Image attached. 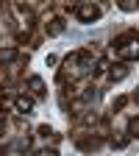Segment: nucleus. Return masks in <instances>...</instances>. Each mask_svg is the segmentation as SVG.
I'll use <instances>...</instances> for the list:
<instances>
[{"label":"nucleus","mask_w":139,"mask_h":156,"mask_svg":"<svg viewBox=\"0 0 139 156\" xmlns=\"http://www.w3.org/2000/svg\"><path fill=\"white\" fill-rule=\"evenodd\" d=\"M75 14H78L81 23H95V20L100 17V6H95V3H81V6L75 9Z\"/></svg>","instance_id":"2"},{"label":"nucleus","mask_w":139,"mask_h":156,"mask_svg":"<svg viewBox=\"0 0 139 156\" xmlns=\"http://www.w3.org/2000/svg\"><path fill=\"white\" fill-rule=\"evenodd\" d=\"M125 103H128V98H125V95L114 98V103H111V112H120V109H125Z\"/></svg>","instance_id":"10"},{"label":"nucleus","mask_w":139,"mask_h":156,"mask_svg":"<svg viewBox=\"0 0 139 156\" xmlns=\"http://www.w3.org/2000/svg\"><path fill=\"white\" fill-rule=\"evenodd\" d=\"M128 136H139V114L128 120Z\"/></svg>","instance_id":"9"},{"label":"nucleus","mask_w":139,"mask_h":156,"mask_svg":"<svg viewBox=\"0 0 139 156\" xmlns=\"http://www.w3.org/2000/svg\"><path fill=\"white\" fill-rule=\"evenodd\" d=\"M114 50L117 56L123 58V62H134V58H139V36L136 31H125L114 39Z\"/></svg>","instance_id":"1"},{"label":"nucleus","mask_w":139,"mask_h":156,"mask_svg":"<svg viewBox=\"0 0 139 156\" xmlns=\"http://www.w3.org/2000/svg\"><path fill=\"white\" fill-rule=\"evenodd\" d=\"M72 112H84V106H86V101H84V98H72Z\"/></svg>","instance_id":"13"},{"label":"nucleus","mask_w":139,"mask_h":156,"mask_svg":"<svg viewBox=\"0 0 139 156\" xmlns=\"http://www.w3.org/2000/svg\"><path fill=\"white\" fill-rule=\"evenodd\" d=\"M28 145H31V140H28V136H23V140L17 142V151H28Z\"/></svg>","instance_id":"15"},{"label":"nucleus","mask_w":139,"mask_h":156,"mask_svg":"<svg viewBox=\"0 0 139 156\" xmlns=\"http://www.w3.org/2000/svg\"><path fill=\"white\" fill-rule=\"evenodd\" d=\"M0 156H3V148H0Z\"/></svg>","instance_id":"20"},{"label":"nucleus","mask_w":139,"mask_h":156,"mask_svg":"<svg viewBox=\"0 0 139 156\" xmlns=\"http://www.w3.org/2000/svg\"><path fill=\"white\" fill-rule=\"evenodd\" d=\"M3 134H6V123H3V120H0V136H3Z\"/></svg>","instance_id":"18"},{"label":"nucleus","mask_w":139,"mask_h":156,"mask_svg":"<svg viewBox=\"0 0 139 156\" xmlns=\"http://www.w3.org/2000/svg\"><path fill=\"white\" fill-rule=\"evenodd\" d=\"M64 34V20L61 17H53L47 23V36H61Z\"/></svg>","instance_id":"5"},{"label":"nucleus","mask_w":139,"mask_h":156,"mask_svg":"<svg viewBox=\"0 0 139 156\" xmlns=\"http://www.w3.org/2000/svg\"><path fill=\"white\" fill-rule=\"evenodd\" d=\"M25 87H28V92L33 95V98H45L47 95V89H45V81L39 75H31L28 81H25Z\"/></svg>","instance_id":"3"},{"label":"nucleus","mask_w":139,"mask_h":156,"mask_svg":"<svg viewBox=\"0 0 139 156\" xmlns=\"http://www.w3.org/2000/svg\"><path fill=\"white\" fill-rule=\"evenodd\" d=\"M17 56H19L17 48H0V62H14Z\"/></svg>","instance_id":"7"},{"label":"nucleus","mask_w":139,"mask_h":156,"mask_svg":"<svg viewBox=\"0 0 139 156\" xmlns=\"http://www.w3.org/2000/svg\"><path fill=\"white\" fill-rule=\"evenodd\" d=\"M120 9H123V11H136V9H139V3H136V0H123Z\"/></svg>","instance_id":"12"},{"label":"nucleus","mask_w":139,"mask_h":156,"mask_svg":"<svg viewBox=\"0 0 139 156\" xmlns=\"http://www.w3.org/2000/svg\"><path fill=\"white\" fill-rule=\"evenodd\" d=\"M134 101H136V103H139V89H136V95H134Z\"/></svg>","instance_id":"19"},{"label":"nucleus","mask_w":139,"mask_h":156,"mask_svg":"<svg viewBox=\"0 0 139 156\" xmlns=\"http://www.w3.org/2000/svg\"><path fill=\"white\" fill-rule=\"evenodd\" d=\"M33 156H58V151L56 148H45V151H36Z\"/></svg>","instance_id":"14"},{"label":"nucleus","mask_w":139,"mask_h":156,"mask_svg":"<svg viewBox=\"0 0 139 156\" xmlns=\"http://www.w3.org/2000/svg\"><path fill=\"white\" fill-rule=\"evenodd\" d=\"M14 106H17V112L28 114V112L33 109V98H31V95H17V98H14Z\"/></svg>","instance_id":"4"},{"label":"nucleus","mask_w":139,"mask_h":156,"mask_svg":"<svg viewBox=\"0 0 139 156\" xmlns=\"http://www.w3.org/2000/svg\"><path fill=\"white\" fill-rule=\"evenodd\" d=\"M78 148H84V151H95V148H100V140H78Z\"/></svg>","instance_id":"8"},{"label":"nucleus","mask_w":139,"mask_h":156,"mask_svg":"<svg viewBox=\"0 0 139 156\" xmlns=\"http://www.w3.org/2000/svg\"><path fill=\"white\" fill-rule=\"evenodd\" d=\"M111 145H114V148H125V145H128V134H117L114 140H111Z\"/></svg>","instance_id":"11"},{"label":"nucleus","mask_w":139,"mask_h":156,"mask_svg":"<svg viewBox=\"0 0 139 156\" xmlns=\"http://www.w3.org/2000/svg\"><path fill=\"white\" fill-rule=\"evenodd\" d=\"M109 78H111V81H123V78H128V64L125 62L123 64H114L111 73H109Z\"/></svg>","instance_id":"6"},{"label":"nucleus","mask_w":139,"mask_h":156,"mask_svg":"<svg viewBox=\"0 0 139 156\" xmlns=\"http://www.w3.org/2000/svg\"><path fill=\"white\" fill-rule=\"evenodd\" d=\"M11 106V101H9V98H0V112H6Z\"/></svg>","instance_id":"17"},{"label":"nucleus","mask_w":139,"mask_h":156,"mask_svg":"<svg viewBox=\"0 0 139 156\" xmlns=\"http://www.w3.org/2000/svg\"><path fill=\"white\" fill-rule=\"evenodd\" d=\"M39 134H42V136H50L53 128H50V126H39Z\"/></svg>","instance_id":"16"}]
</instances>
